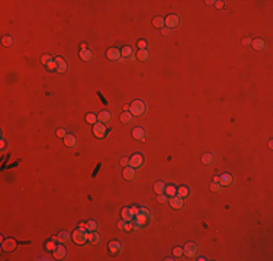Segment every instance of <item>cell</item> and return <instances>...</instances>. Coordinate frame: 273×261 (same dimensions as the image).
I'll return each mask as SVG.
<instances>
[{
  "label": "cell",
  "instance_id": "cell-1",
  "mask_svg": "<svg viewBox=\"0 0 273 261\" xmlns=\"http://www.w3.org/2000/svg\"><path fill=\"white\" fill-rule=\"evenodd\" d=\"M87 234H89V231H87L86 228L79 226V228H77L76 231L71 234V238H73V241L76 242V244L83 245V244H86V242L89 241V239H87Z\"/></svg>",
  "mask_w": 273,
  "mask_h": 261
},
{
  "label": "cell",
  "instance_id": "cell-2",
  "mask_svg": "<svg viewBox=\"0 0 273 261\" xmlns=\"http://www.w3.org/2000/svg\"><path fill=\"white\" fill-rule=\"evenodd\" d=\"M145 103L143 100H134L132 103L130 104V112L132 113V116H141V115L145 113Z\"/></svg>",
  "mask_w": 273,
  "mask_h": 261
},
{
  "label": "cell",
  "instance_id": "cell-3",
  "mask_svg": "<svg viewBox=\"0 0 273 261\" xmlns=\"http://www.w3.org/2000/svg\"><path fill=\"white\" fill-rule=\"evenodd\" d=\"M106 133H108V128H106L105 124H102V122H97V124L93 125V135H95L96 138L102 139V138L106 137Z\"/></svg>",
  "mask_w": 273,
  "mask_h": 261
},
{
  "label": "cell",
  "instance_id": "cell-4",
  "mask_svg": "<svg viewBox=\"0 0 273 261\" xmlns=\"http://www.w3.org/2000/svg\"><path fill=\"white\" fill-rule=\"evenodd\" d=\"M179 22H180V19H179V16L177 15H168L167 18H164V26L168 29H173V28H176L179 25Z\"/></svg>",
  "mask_w": 273,
  "mask_h": 261
},
{
  "label": "cell",
  "instance_id": "cell-5",
  "mask_svg": "<svg viewBox=\"0 0 273 261\" xmlns=\"http://www.w3.org/2000/svg\"><path fill=\"white\" fill-rule=\"evenodd\" d=\"M183 254L186 257L193 258V257L198 254V245L195 242H187L186 245H185V248H183Z\"/></svg>",
  "mask_w": 273,
  "mask_h": 261
},
{
  "label": "cell",
  "instance_id": "cell-6",
  "mask_svg": "<svg viewBox=\"0 0 273 261\" xmlns=\"http://www.w3.org/2000/svg\"><path fill=\"white\" fill-rule=\"evenodd\" d=\"M143 164H144V157L139 152H137V154H134L130 158V164L128 166L132 167V168H139V167H143Z\"/></svg>",
  "mask_w": 273,
  "mask_h": 261
},
{
  "label": "cell",
  "instance_id": "cell-7",
  "mask_svg": "<svg viewBox=\"0 0 273 261\" xmlns=\"http://www.w3.org/2000/svg\"><path fill=\"white\" fill-rule=\"evenodd\" d=\"M168 202H170V206L173 209H182L185 206V197H182V196H179V195L172 196L168 199Z\"/></svg>",
  "mask_w": 273,
  "mask_h": 261
},
{
  "label": "cell",
  "instance_id": "cell-8",
  "mask_svg": "<svg viewBox=\"0 0 273 261\" xmlns=\"http://www.w3.org/2000/svg\"><path fill=\"white\" fill-rule=\"evenodd\" d=\"M106 57H108V60H110V61H118V60H121L122 54H121V49L113 47V48H109V49H108Z\"/></svg>",
  "mask_w": 273,
  "mask_h": 261
},
{
  "label": "cell",
  "instance_id": "cell-9",
  "mask_svg": "<svg viewBox=\"0 0 273 261\" xmlns=\"http://www.w3.org/2000/svg\"><path fill=\"white\" fill-rule=\"evenodd\" d=\"M66 257H67V250H66V247L57 245V248L54 250V258H55V260H64Z\"/></svg>",
  "mask_w": 273,
  "mask_h": 261
},
{
  "label": "cell",
  "instance_id": "cell-10",
  "mask_svg": "<svg viewBox=\"0 0 273 261\" xmlns=\"http://www.w3.org/2000/svg\"><path fill=\"white\" fill-rule=\"evenodd\" d=\"M55 62H57V73H66L67 71L68 64L62 57H55Z\"/></svg>",
  "mask_w": 273,
  "mask_h": 261
},
{
  "label": "cell",
  "instance_id": "cell-11",
  "mask_svg": "<svg viewBox=\"0 0 273 261\" xmlns=\"http://www.w3.org/2000/svg\"><path fill=\"white\" fill-rule=\"evenodd\" d=\"M122 176H124L125 180H134V177L137 176V173H135V168L132 167H124V171H122Z\"/></svg>",
  "mask_w": 273,
  "mask_h": 261
},
{
  "label": "cell",
  "instance_id": "cell-12",
  "mask_svg": "<svg viewBox=\"0 0 273 261\" xmlns=\"http://www.w3.org/2000/svg\"><path fill=\"white\" fill-rule=\"evenodd\" d=\"M87 239L90 241V244L97 245V244L102 241V235H99L96 231H89V234H87Z\"/></svg>",
  "mask_w": 273,
  "mask_h": 261
},
{
  "label": "cell",
  "instance_id": "cell-13",
  "mask_svg": "<svg viewBox=\"0 0 273 261\" xmlns=\"http://www.w3.org/2000/svg\"><path fill=\"white\" fill-rule=\"evenodd\" d=\"M110 119H112V115L108 110H102L100 113L97 115V122H102V124H109Z\"/></svg>",
  "mask_w": 273,
  "mask_h": 261
},
{
  "label": "cell",
  "instance_id": "cell-14",
  "mask_svg": "<svg viewBox=\"0 0 273 261\" xmlns=\"http://www.w3.org/2000/svg\"><path fill=\"white\" fill-rule=\"evenodd\" d=\"M121 216H122V219L126 221V222H131V221H134L135 219V215L132 213V210H131L130 208L122 209V210H121Z\"/></svg>",
  "mask_w": 273,
  "mask_h": 261
},
{
  "label": "cell",
  "instance_id": "cell-15",
  "mask_svg": "<svg viewBox=\"0 0 273 261\" xmlns=\"http://www.w3.org/2000/svg\"><path fill=\"white\" fill-rule=\"evenodd\" d=\"M251 45H253L254 49H257V51H264L266 48H267V45H266V42H264L263 39H254V41H251Z\"/></svg>",
  "mask_w": 273,
  "mask_h": 261
},
{
  "label": "cell",
  "instance_id": "cell-16",
  "mask_svg": "<svg viewBox=\"0 0 273 261\" xmlns=\"http://www.w3.org/2000/svg\"><path fill=\"white\" fill-rule=\"evenodd\" d=\"M2 248H3L5 251H13L15 248H16V242H15L13 239H3Z\"/></svg>",
  "mask_w": 273,
  "mask_h": 261
},
{
  "label": "cell",
  "instance_id": "cell-17",
  "mask_svg": "<svg viewBox=\"0 0 273 261\" xmlns=\"http://www.w3.org/2000/svg\"><path fill=\"white\" fill-rule=\"evenodd\" d=\"M220 184L221 186H230L232 184V176L225 173V174H221L220 176Z\"/></svg>",
  "mask_w": 273,
  "mask_h": 261
},
{
  "label": "cell",
  "instance_id": "cell-18",
  "mask_svg": "<svg viewBox=\"0 0 273 261\" xmlns=\"http://www.w3.org/2000/svg\"><path fill=\"white\" fill-rule=\"evenodd\" d=\"M132 137L135 139H139V141H144L145 139V131L143 128H135L132 129Z\"/></svg>",
  "mask_w": 273,
  "mask_h": 261
},
{
  "label": "cell",
  "instance_id": "cell-19",
  "mask_svg": "<svg viewBox=\"0 0 273 261\" xmlns=\"http://www.w3.org/2000/svg\"><path fill=\"white\" fill-rule=\"evenodd\" d=\"M121 248H122V244L119 241H110L109 242V251L112 254H116V252L121 251Z\"/></svg>",
  "mask_w": 273,
  "mask_h": 261
},
{
  "label": "cell",
  "instance_id": "cell-20",
  "mask_svg": "<svg viewBox=\"0 0 273 261\" xmlns=\"http://www.w3.org/2000/svg\"><path fill=\"white\" fill-rule=\"evenodd\" d=\"M64 144H66L67 147H76L77 138L74 137V135H71V133H67V137L64 138Z\"/></svg>",
  "mask_w": 273,
  "mask_h": 261
},
{
  "label": "cell",
  "instance_id": "cell-21",
  "mask_svg": "<svg viewBox=\"0 0 273 261\" xmlns=\"http://www.w3.org/2000/svg\"><path fill=\"white\" fill-rule=\"evenodd\" d=\"M80 58L83 61H92L93 60V52L90 49H82L80 51Z\"/></svg>",
  "mask_w": 273,
  "mask_h": 261
},
{
  "label": "cell",
  "instance_id": "cell-22",
  "mask_svg": "<svg viewBox=\"0 0 273 261\" xmlns=\"http://www.w3.org/2000/svg\"><path fill=\"white\" fill-rule=\"evenodd\" d=\"M137 58H138L139 61H148L150 60L148 49H139V51L137 52Z\"/></svg>",
  "mask_w": 273,
  "mask_h": 261
},
{
  "label": "cell",
  "instance_id": "cell-23",
  "mask_svg": "<svg viewBox=\"0 0 273 261\" xmlns=\"http://www.w3.org/2000/svg\"><path fill=\"white\" fill-rule=\"evenodd\" d=\"M164 195L167 196V197H172V196H176L177 195V187H174L173 184L170 186H166V189H164Z\"/></svg>",
  "mask_w": 273,
  "mask_h": 261
},
{
  "label": "cell",
  "instance_id": "cell-24",
  "mask_svg": "<svg viewBox=\"0 0 273 261\" xmlns=\"http://www.w3.org/2000/svg\"><path fill=\"white\" fill-rule=\"evenodd\" d=\"M70 238H71V234L66 232V231H61V232L57 235V241H60V242H67Z\"/></svg>",
  "mask_w": 273,
  "mask_h": 261
},
{
  "label": "cell",
  "instance_id": "cell-25",
  "mask_svg": "<svg viewBox=\"0 0 273 261\" xmlns=\"http://www.w3.org/2000/svg\"><path fill=\"white\" fill-rule=\"evenodd\" d=\"M164 189H166V186H164L163 181H156V183H154V192H156L157 195L164 193Z\"/></svg>",
  "mask_w": 273,
  "mask_h": 261
},
{
  "label": "cell",
  "instance_id": "cell-26",
  "mask_svg": "<svg viewBox=\"0 0 273 261\" xmlns=\"http://www.w3.org/2000/svg\"><path fill=\"white\" fill-rule=\"evenodd\" d=\"M132 113L131 112H124V113L121 115V122H124V124H131L132 122Z\"/></svg>",
  "mask_w": 273,
  "mask_h": 261
},
{
  "label": "cell",
  "instance_id": "cell-27",
  "mask_svg": "<svg viewBox=\"0 0 273 261\" xmlns=\"http://www.w3.org/2000/svg\"><path fill=\"white\" fill-rule=\"evenodd\" d=\"M153 26H156V28H158V29H163L164 28V19L160 18V16H156L153 19Z\"/></svg>",
  "mask_w": 273,
  "mask_h": 261
},
{
  "label": "cell",
  "instance_id": "cell-28",
  "mask_svg": "<svg viewBox=\"0 0 273 261\" xmlns=\"http://www.w3.org/2000/svg\"><path fill=\"white\" fill-rule=\"evenodd\" d=\"M97 226H99V225H97L96 221H87V222L84 223V228H86L87 231H96Z\"/></svg>",
  "mask_w": 273,
  "mask_h": 261
},
{
  "label": "cell",
  "instance_id": "cell-29",
  "mask_svg": "<svg viewBox=\"0 0 273 261\" xmlns=\"http://www.w3.org/2000/svg\"><path fill=\"white\" fill-rule=\"evenodd\" d=\"M189 193H190V190H189V187H187V186H182V187H179V189H177V195L182 196V197H187V196H189Z\"/></svg>",
  "mask_w": 273,
  "mask_h": 261
},
{
  "label": "cell",
  "instance_id": "cell-30",
  "mask_svg": "<svg viewBox=\"0 0 273 261\" xmlns=\"http://www.w3.org/2000/svg\"><path fill=\"white\" fill-rule=\"evenodd\" d=\"M132 52H134V49H132L131 47H124L122 49H121V54H122V57L124 58L132 57Z\"/></svg>",
  "mask_w": 273,
  "mask_h": 261
},
{
  "label": "cell",
  "instance_id": "cell-31",
  "mask_svg": "<svg viewBox=\"0 0 273 261\" xmlns=\"http://www.w3.org/2000/svg\"><path fill=\"white\" fill-rule=\"evenodd\" d=\"M212 161H214V155H212V154L205 152V154L202 155V162H203V164H212Z\"/></svg>",
  "mask_w": 273,
  "mask_h": 261
},
{
  "label": "cell",
  "instance_id": "cell-32",
  "mask_svg": "<svg viewBox=\"0 0 273 261\" xmlns=\"http://www.w3.org/2000/svg\"><path fill=\"white\" fill-rule=\"evenodd\" d=\"M86 122L87 124H92V125H95L97 124V116L93 113H87L86 115Z\"/></svg>",
  "mask_w": 273,
  "mask_h": 261
},
{
  "label": "cell",
  "instance_id": "cell-33",
  "mask_svg": "<svg viewBox=\"0 0 273 261\" xmlns=\"http://www.w3.org/2000/svg\"><path fill=\"white\" fill-rule=\"evenodd\" d=\"M2 42H3L5 47H12V45H13V38H12L10 35H6V36H3Z\"/></svg>",
  "mask_w": 273,
  "mask_h": 261
},
{
  "label": "cell",
  "instance_id": "cell-34",
  "mask_svg": "<svg viewBox=\"0 0 273 261\" xmlns=\"http://www.w3.org/2000/svg\"><path fill=\"white\" fill-rule=\"evenodd\" d=\"M138 213H143L144 216H147L148 219H150V216H151V212H150V209H148V208H145V206H139Z\"/></svg>",
  "mask_w": 273,
  "mask_h": 261
},
{
  "label": "cell",
  "instance_id": "cell-35",
  "mask_svg": "<svg viewBox=\"0 0 273 261\" xmlns=\"http://www.w3.org/2000/svg\"><path fill=\"white\" fill-rule=\"evenodd\" d=\"M135 219H137L141 225H145V222L148 221V218H147V216H144L143 213H137V215H135Z\"/></svg>",
  "mask_w": 273,
  "mask_h": 261
},
{
  "label": "cell",
  "instance_id": "cell-36",
  "mask_svg": "<svg viewBox=\"0 0 273 261\" xmlns=\"http://www.w3.org/2000/svg\"><path fill=\"white\" fill-rule=\"evenodd\" d=\"M41 61H42L44 65H48L51 61H54V58L51 57V55H48V54H45V55H42V58H41Z\"/></svg>",
  "mask_w": 273,
  "mask_h": 261
},
{
  "label": "cell",
  "instance_id": "cell-37",
  "mask_svg": "<svg viewBox=\"0 0 273 261\" xmlns=\"http://www.w3.org/2000/svg\"><path fill=\"white\" fill-rule=\"evenodd\" d=\"M55 239H57V238H53L51 241L47 242V250H49V251H54V250L57 248V245H55Z\"/></svg>",
  "mask_w": 273,
  "mask_h": 261
},
{
  "label": "cell",
  "instance_id": "cell-38",
  "mask_svg": "<svg viewBox=\"0 0 273 261\" xmlns=\"http://www.w3.org/2000/svg\"><path fill=\"white\" fill-rule=\"evenodd\" d=\"M173 255L174 257H183V248L182 247H174L173 248Z\"/></svg>",
  "mask_w": 273,
  "mask_h": 261
},
{
  "label": "cell",
  "instance_id": "cell-39",
  "mask_svg": "<svg viewBox=\"0 0 273 261\" xmlns=\"http://www.w3.org/2000/svg\"><path fill=\"white\" fill-rule=\"evenodd\" d=\"M47 68H48V71H57V62H55V60L49 62L47 65Z\"/></svg>",
  "mask_w": 273,
  "mask_h": 261
},
{
  "label": "cell",
  "instance_id": "cell-40",
  "mask_svg": "<svg viewBox=\"0 0 273 261\" xmlns=\"http://www.w3.org/2000/svg\"><path fill=\"white\" fill-rule=\"evenodd\" d=\"M57 137L58 138H66V137H67V131H66L64 128H60L57 131Z\"/></svg>",
  "mask_w": 273,
  "mask_h": 261
},
{
  "label": "cell",
  "instance_id": "cell-41",
  "mask_svg": "<svg viewBox=\"0 0 273 261\" xmlns=\"http://www.w3.org/2000/svg\"><path fill=\"white\" fill-rule=\"evenodd\" d=\"M211 190H212V192H220V190H221V184H220V183H214V181H212Z\"/></svg>",
  "mask_w": 273,
  "mask_h": 261
},
{
  "label": "cell",
  "instance_id": "cell-42",
  "mask_svg": "<svg viewBox=\"0 0 273 261\" xmlns=\"http://www.w3.org/2000/svg\"><path fill=\"white\" fill-rule=\"evenodd\" d=\"M157 200L160 202V203H164V202H167V196L164 195V193H161V195H158Z\"/></svg>",
  "mask_w": 273,
  "mask_h": 261
},
{
  "label": "cell",
  "instance_id": "cell-43",
  "mask_svg": "<svg viewBox=\"0 0 273 261\" xmlns=\"http://www.w3.org/2000/svg\"><path fill=\"white\" fill-rule=\"evenodd\" d=\"M215 7L216 9H224V7H225V2H222V0L215 2Z\"/></svg>",
  "mask_w": 273,
  "mask_h": 261
},
{
  "label": "cell",
  "instance_id": "cell-44",
  "mask_svg": "<svg viewBox=\"0 0 273 261\" xmlns=\"http://www.w3.org/2000/svg\"><path fill=\"white\" fill-rule=\"evenodd\" d=\"M138 48H139V49H147V48H148V44L145 42V41H139V42H138Z\"/></svg>",
  "mask_w": 273,
  "mask_h": 261
},
{
  "label": "cell",
  "instance_id": "cell-45",
  "mask_svg": "<svg viewBox=\"0 0 273 261\" xmlns=\"http://www.w3.org/2000/svg\"><path fill=\"white\" fill-rule=\"evenodd\" d=\"M128 164H130V158H126V157H122V158H121V166H128Z\"/></svg>",
  "mask_w": 273,
  "mask_h": 261
},
{
  "label": "cell",
  "instance_id": "cell-46",
  "mask_svg": "<svg viewBox=\"0 0 273 261\" xmlns=\"http://www.w3.org/2000/svg\"><path fill=\"white\" fill-rule=\"evenodd\" d=\"M132 225H134V229H141V226H143V225H141L137 219H134V221H132Z\"/></svg>",
  "mask_w": 273,
  "mask_h": 261
},
{
  "label": "cell",
  "instance_id": "cell-47",
  "mask_svg": "<svg viewBox=\"0 0 273 261\" xmlns=\"http://www.w3.org/2000/svg\"><path fill=\"white\" fill-rule=\"evenodd\" d=\"M131 229H134L132 221H131V222H126V225H125V231H131Z\"/></svg>",
  "mask_w": 273,
  "mask_h": 261
},
{
  "label": "cell",
  "instance_id": "cell-48",
  "mask_svg": "<svg viewBox=\"0 0 273 261\" xmlns=\"http://www.w3.org/2000/svg\"><path fill=\"white\" fill-rule=\"evenodd\" d=\"M125 225H126V221H124V219H122V221H119V222H118V228H119V229H125Z\"/></svg>",
  "mask_w": 273,
  "mask_h": 261
},
{
  "label": "cell",
  "instance_id": "cell-49",
  "mask_svg": "<svg viewBox=\"0 0 273 261\" xmlns=\"http://www.w3.org/2000/svg\"><path fill=\"white\" fill-rule=\"evenodd\" d=\"M170 31H172V29H168V28H166V26H164V28L161 29V33H163V35H166V36H167L168 33H170Z\"/></svg>",
  "mask_w": 273,
  "mask_h": 261
},
{
  "label": "cell",
  "instance_id": "cell-50",
  "mask_svg": "<svg viewBox=\"0 0 273 261\" xmlns=\"http://www.w3.org/2000/svg\"><path fill=\"white\" fill-rule=\"evenodd\" d=\"M243 45H251V39H250V38H244V39H243Z\"/></svg>",
  "mask_w": 273,
  "mask_h": 261
},
{
  "label": "cell",
  "instance_id": "cell-51",
  "mask_svg": "<svg viewBox=\"0 0 273 261\" xmlns=\"http://www.w3.org/2000/svg\"><path fill=\"white\" fill-rule=\"evenodd\" d=\"M130 209L132 210V213H134V215H137V213H138V210H139V208H137V206H131Z\"/></svg>",
  "mask_w": 273,
  "mask_h": 261
},
{
  "label": "cell",
  "instance_id": "cell-52",
  "mask_svg": "<svg viewBox=\"0 0 273 261\" xmlns=\"http://www.w3.org/2000/svg\"><path fill=\"white\" fill-rule=\"evenodd\" d=\"M0 148H2V149H5V148H6V141H5V139H2V142H0Z\"/></svg>",
  "mask_w": 273,
  "mask_h": 261
},
{
  "label": "cell",
  "instance_id": "cell-53",
  "mask_svg": "<svg viewBox=\"0 0 273 261\" xmlns=\"http://www.w3.org/2000/svg\"><path fill=\"white\" fill-rule=\"evenodd\" d=\"M212 180H214V183H220V176H214Z\"/></svg>",
  "mask_w": 273,
  "mask_h": 261
},
{
  "label": "cell",
  "instance_id": "cell-54",
  "mask_svg": "<svg viewBox=\"0 0 273 261\" xmlns=\"http://www.w3.org/2000/svg\"><path fill=\"white\" fill-rule=\"evenodd\" d=\"M206 3H208V5H215V2H214V0H208Z\"/></svg>",
  "mask_w": 273,
  "mask_h": 261
}]
</instances>
